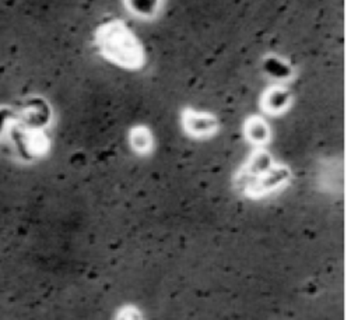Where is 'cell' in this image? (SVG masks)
Here are the masks:
<instances>
[{"label": "cell", "instance_id": "3957f363", "mask_svg": "<svg viewBox=\"0 0 358 320\" xmlns=\"http://www.w3.org/2000/svg\"><path fill=\"white\" fill-rule=\"evenodd\" d=\"M266 70L270 74H273L275 77H285L291 73L290 69L281 63L280 60L277 59H267L266 60Z\"/></svg>", "mask_w": 358, "mask_h": 320}, {"label": "cell", "instance_id": "6da1fadb", "mask_svg": "<svg viewBox=\"0 0 358 320\" xmlns=\"http://www.w3.org/2000/svg\"><path fill=\"white\" fill-rule=\"evenodd\" d=\"M100 49L108 59L129 69L143 63V49L125 26L112 23L100 29Z\"/></svg>", "mask_w": 358, "mask_h": 320}, {"label": "cell", "instance_id": "7a4b0ae2", "mask_svg": "<svg viewBox=\"0 0 358 320\" xmlns=\"http://www.w3.org/2000/svg\"><path fill=\"white\" fill-rule=\"evenodd\" d=\"M130 9L140 16H151L156 11L160 0H128Z\"/></svg>", "mask_w": 358, "mask_h": 320}, {"label": "cell", "instance_id": "277c9868", "mask_svg": "<svg viewBox=\"0 0 358 320\" xmlns=\"http://www.w3.org/2000/svg\"><path fill=\"white\" fill-rule=\"evenodd\" d=\"M269 101H270V105H275V108H280L287 102V94L284 91L275 90L269 95Z\"/></svg>", "mask_w": 358, "mask_h": 320}]
</instances>
